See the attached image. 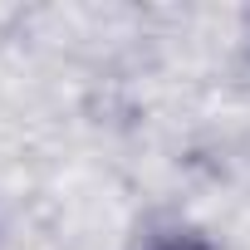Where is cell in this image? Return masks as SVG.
<instances>
[{
  "instance_id": "cell-1",
  "label": "cell",
  "mask_w": 250,
  "mask_h": 250,
  "mask_svg": "<svg viewBox=\"0 0 250 250\" xmlns=\"http://www.w3.org/2000/svg\"><path fill=\"white\" fill-rule=\"evenodd\" d=\"M177 250H182V245H177Z\"/></svg>"
}]
</instances>
